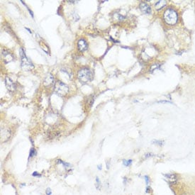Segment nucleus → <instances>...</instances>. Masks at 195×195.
<instances>
[{
    "label": "nucleus",
    "instance_id": "nucleus-1",
    "mask_svg": "<svg viewBox=\"0 0 195 195\" xmlns=\"http://www.w3.org/2000/svg\"><path fill=\"white\" fill-rule=\"evenodd\" d=\"M164 20L168 25H174L177 22L178 16L173 9H167L164 13Z\"/></svg>",
    "mask_w": 195,
    "mask_h": 195
},
{
    "label": "nucleus",
    "instance_id": "nucleus-2",
    "mask_svg": "<svg viewBox=\"0 0 195 195\" xmlns=\"http://www.w3.org/2000/svg\"><path fill=\"white\" fill-rule=\"evenodd\" d=\"M78 78L81 82L87 83L92 80L93 74L90 69L84 67L80 69L78 73Z\"/></svg>",
    "mask_w": 195,
    "mask_h": 195
},
{
    "label": "nucleus",
    "instance_id": "nucleus-3",
    "mask_svg": "<svg viewBox=\"0 0 195 195\" xmlns=\"http://www.w3.org/2000/svg\"><path fill=\"white\" fill-rule=\"evenodd\" d=\"M19 53H20L21 56V60H22V67L24 71H30L34 67V64L31 63V60L27 57L25 53L23 48H21L20 51H19Z\"/></svg>",
    "mask_w": 195,
    "mask_h": 195
},
{
    "label": "nucleus",
    "instance_id": "nucleus-4",
    "mask_svg": "<svg viewBox=\"0 0 195 195\" xmlns=\"http://www.w3.org/2000/svg\"><path fill=\"white\" fill-rule=\"evenodd\" d=\"M54 91L55 94L60 96H64L68 93L69 88L65 84L60 81H57L55 82V86H54Z\"/></svg>",
    "mask_w": 195,
    "mask_h": 195
},
{
    "label": "nucleus",
    "instance_id": "nucleus-5",
    "mask_svg": "<svg viewBox=\"0 0 195 195\" xmlns=\"http://www.w3.org/2000/svg\"><path fill=\"white\" fill-rule=\"evenodd\" d=\"M1 55H2L3 56V60H4V63H8L13 60V55H12L11 53H9L8 51H7V50H3V51H1Z\"/></svg>",
    "mask_w": 195,
    "mask_h": 195
},
{
    "label": "nucleus",
    "instance_id": "nucleus-6",
    "mask_svg": "<svg viewBox=\"0 0 195 195\" xmlns=\"http://www.w3.org/2000/svg\"><path fill=\"white\" fill-rule=\"evenodd\" d=\"M5 84H6V87H7V90H9L10 92H13L16 90V84H15V83L13 82L9 78H6Z\"/></svg>",
    "mask_w": 195,
    "mask_h": 195
},
{
    "label": "nucleus",
    "instance_id": "nucleus-7",
    "mask_svg": "<svg viewBox=\"0 0 195 195\" xmlns=\"http://www.w3.org/2000/svg\"><path fill=\"white\" fill-rule=\"evenodd\" d=\"M165 179H167V182H170V183L172 184H176L178 180V177H177V175H175V174H173V173L167 174V175H165Z\"/></svg>",
    "mask_w": 195,
    "mask_h": 195
},
{
    "label": "nucleus",
    "instance_id": "nucleus-8",
    "mask_svg": "<svg viewBox=\"0 0 195 195\" xmlns=\"http://www.w3.org/2000/svg\"><path fill=\"white\" fill-rule=\"evenodd\" d=\"M78 49L80 52H84V51H87V48H88V45H87V42L84 39H80L78 40Z\"/></svg>",
    "mask_w": 195,
    "mask_h": 195
},
{
    "label": "nucleus",
    "instance_id": "nucleus-9",
    "mask_svg": "<svg viewBox=\"0 0 195 195\" xmlns=\"http://www.w3.org/2000/svg\"><path fill=\"white\" fill-rule=\"evenodd\" d=\"M140 9L143 13L146 14H150L151 13V8L146 3L142 2L140 4Z\"/></svg>",
    "mask_w": 195,
    "mask_h": 195
},
{
    "label": "nucleus",
    "instance_id": "nucleus-10",
    "mask_svg": "<svg viewBox=\"0 0 195 195\" xmlns=\"http://www.w3.org/2000/svg\"><path fill=\"white\" fill-rule=\"evenodd\" d=\"M53 82L54 78L53 77V75H51V74H48V75L46 77V78H45L43 84H44V85L46 86V87H48V86L53 84Z\"/></svg>",
    "mask_w": 195,
    "mask_h": 195
},
{
    "label": "nucleus",
    "instance_id": "nucleus-11",
    "mask_svg": "<svg viewBox=\"0 0 195 195\" xmlns=\"http://www.w3.org/2000/svg\"><path fill=\"white\" fill-rule=\"evenodd\" d=\"M166 4H167V1H164V0H161V1H158L155 3V7L157 10H160L163 9Z\"/></svg>",
    "mask_w": 195,
    "mask_h": 195
},
{
    "label": "nucleus",
    "instance_id": "nucleus-12",
    "mask_svg": "<svg viewBox=\"0 0 195 195\" xmlns=\"http://www.w3.org/2000/svg\"><path fill=\"white\" fill-rule=\"evenodd\" d=\"M56 162H57V163H58V164L63 165L65 167H70L71 166H72L70 164H69V163H66V162H65V161H63L62 160H60V159L57 160Z\"/></svg>",
    "mask_w": 195,
    "mask_h": 195
},
{
    "label": "nucleus",
    "instance_id": "nucleus-13",
    "mask_svg": "<svg viewBox=\"0 0 195 195\" xmlns=\"http://www.w3.org/2000/svg\"><path fill=\"white\" fill-rule=\"evenodd\" d=\"M36 154H37V151H36V150L34 148H31V150H30L29 158H33V157L35 156V155H36Z\"/></svg>",
    "mask_w": 195,
    "mask_h": 195
},
{
    "label": "nucleus",
    "instance_id": "nucleus-14",
    "mask_svg": "<svg viewBox=\"0 0 195 195\" xmlns=\"http://www.w3.org/2000/svg\"><path fill=\"white\" fill-rule=\"evenodd\" d=\"M101 186H102V184H101V181L99 179V178L98 177H96V188L97 190H100L101 189Z\"/></svg>",
    "mask_w": 195,
    "mask_h": 195
},
{
    "label": "nucleus",
    "instance_id": "nucleus-15",
    "mask_svg": "<svg viewBox=\"0 0 195 195\" xmlns=\"http://www.w3.org/2000/svg\"><path fill=\"white\" fill-rule=\"evenodd\" d=\"M123 164L126 167H128V166L131 165V164H132V160H128V161L124 160V161H123Z\"/></svg>",
    "mask_w": 195,
    "mask_h": 195
},
{
    "label": "nucleus",
    "instance_id": "nucleus-16",
    "mask_svg": "<svg viewBox=\"0 0 195 195\" xmlns=\"http://www.w3.org/2000/svg\"><path fill=\"white\" fill-rule=\"evenodd\" d=\"M32 176L33 177H41V175L39 174L38 172H34L32 173Z\"/></svg>",
    "mask_w": 195,
    "mask_h": 195
},
{
    "label": "nucleus",
    "instance_id": "nucleus-17",
    "mask_svg": "<svg viewBox=\"0 0 195 195\" xmlns=\"http://www.w3.org/2000/svg\"><path fill=\"white\" fill-rule=\"evenodd\" d=\"M46 195H51L52 194V190H51V188H47L46 190Z\"/></svg>",
    "mask_w": 195,
    "mask_h": 195
},
{
    "label": "nucleus",
    "instance_id": "nucleus-18",
    "mask_svg": "<svg viewBox=\"0 0 195 195\" xmlns=\"http://www.w3.org/2000/svg\"><path fill=\"white\" fill-rule=\"evenodd\" d=\"M144 179L146 180V182L147 184H150V177L148 176H147V175H146V176H144Z\"/></svg>",
    "mask_w": 195,
    "mask_h": 195
},
{
    "label": "nucleus",
    "instance_id": "nucleus-19",
    "mask_svg": "<svg viewBox=\"0 0 195 195\" xmlns=\"http://www.w3.org/2000/svg\"><path fill=\"white\" fill-rule=\"evenodd\" d=\"M154 143H158V145H162L161 143H162V141H158V140H154Z\"/></svg>",
    "mask_w": 195,
    "mask_h": 195
},
{
    "label": "nucleus",
    "instance_id": "nucleus-20",
    "mask_svg": "<svg viewBox=\"0 0 195 195\" xmlns=\"http://www.w3.org/2000/svg\"><path fill=\"white\" fill-rule=\"evenodd\" d=\"M97 168H98V170H102V165H99L97 166Z\"/></svg>",
    "mask_w": 195,
    "mask_h": 195
},
{
    "label": "nucleus",
    "instance_id": "nucleus-21",
    "mask_svg": "<svg viewBox=\"0 0 195 195\" xmlns=\"http://www.w3.org/2000/svg\"><path fill=\"white\" fill-rule=\"evenodd\" d=\"M150 192V187H147V190H146V192L149 193Z\"/></svg>",
    "mask_w": 195,
    "mask_h": 195
}]
</instances>
